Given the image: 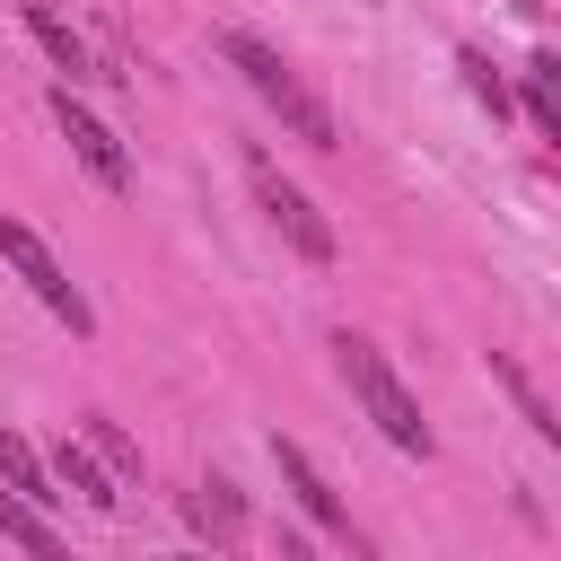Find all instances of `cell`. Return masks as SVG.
I'll return each mask as SVG.
<instances>
[{
  "mask_svg": "<svg viewBox=\"0 0 561 561\" xmlns=\"http://www.w3.org/2000/svg\"><path fill=\"white\" fill-rule=\"evenodd\" d=\"M79 438L96 447V465H105L114 482H140V447H131V438H123V430H114L105 412H88V421H79Z\"/></svg>",
  "mask_w": 561,
  "mask_h": 561,
  "instance_id": "obj_12",
  "label": "cell"
},
{
  "mask_svg": "<svg viewBox=\"0 0 561 561\" xmlns=\"http://www.w3.org/2000/svg\"><path fill=\"white\" fill-rule=\"evenodd\" d=\"M184 526H193L210 552H228V543L245 535V500H237V482H219V473L193 482V491H184Z\"/></svg>",
  "mask_w": 561,
  "mask_h": 561,
  "instance_id": "obj_7",
  "label": "cell"
},
{
  "mask_svg": "<svg viewBox=\"0 0 561 561\" xmlns=\"http://www.w3.org/2000/svg\"><path fill=\"white\" fill-rule=\"evenodd\" d=\"M0 254H9V263H18V280L44 298V316H61L70 333H96V307H88V289H79V280L53 263V245H44L26 219H9V210H0Z\"/></svg>",
  "mask_w": 561,
  "mask_h": 561,
  "instance_id": "obj_3",
  "label": "cell"
},
{
  "mask_svg": "<svg viewBox=\"0 0 561 561\" xmlns=\"http://www.w3.org/2000/svg\"><path fill=\"white\" fill-rule=\"evenodd\" d=\"M535 123H543V131L561 140V105H552V96H535Z\"/></svg>",
  "mask_w": 561,
  "mask_h": 561,
  "instance_id": "obj_15",
  "label": "cell"
},
{
  "mask_svg": "<svg viewBox=\"0 0 561 561\" xmlns=\"http://www.w3.org/2000/svg\"><path fill=\"white\" fill-rule=\"evenodd\" d=\"M526 88H535V96H552V105H561V53H552V44H543V53H535V61H526Z\"/></svg>",
  "mask_w": 561,
  "mask_h": 561,
  "instance_id": "obj_14",
  "label": "cell"
},
{
  "mask_svg": "<svg viewBox=\"0 0 561 561\" xmlns=\"http://www.w3.org/2000/svg\"><path fill=\"white\" fill-rule=\"evenodd\" d=\"M508 9H526V18H543V0H508Z\"/></svg>",
  "mask_w": 561,
  "mask_h": 561,
  "instance_id": "obj_17",
  "label": "cell"
},
{
  "mask_svg": "<svg viewBox=\"0 0 561 561\" xmlns=\"http://www.w3.org/2000/svg\"><path fill=\"white\" fill-rule=\"evenodd\" d=\"M26 35L53 53V70H61L70 88H79V79H105V70H96V53H88V44L61 26V9H53V0H26Z\"/></svg>",
  "mask_w": 561,
  "mask_h": 561,
  "instance_id": "obj_9",
  "label": "cell"
},
{
  "mask_svg": "<svg viewBox=\"0 0 561 561\" xmlns=\"http://www.w3.org/2000/svg\"><path fill=\"white\" fill-rule=\"evenodd\" d=\"M552 447H561V430H552Z\"/></svg>",
  "mask_w": 561,
  "mask_h": 561,
  "instance_id": "obj_19",
  "label": "cell"
},
{
  "mask_svg": "<svg viewBox=\"0 0 561 561\" xmlns=\"http://www.w3.org/2000/svg\"><path fill=\"white\" fill-rule=\"evenodd\" d=\"M44 465H53L61 500H79V508H114V500H123V491H114V473L96 465V447H88V438H61V447H53Z\"/></svg>",
  "mask_w": 561,
  "mask_h": 561,
  "instance_id": "obj_8",
  "label": "cell"
},
{
  "mask_svg": "<svg viewBox=\"0 0 561 561\" xmlns=\"http://www.w3.org/2000/svg\"><path fill=\"white\" fill-rule=\"evenodd\" d=\"M272 473H280V491H289V500H298V508H307V517H316V526H324L333 543H351V552H368V535L351 526V508H342V491H333V482L316 473V456H307L298 438H272Z\"/></svg>",
  "mask_w": 561,
  "mask_h": 561,
  "instance_id": "obj_6",
  "label": "cell"
},
{
  "mask_svg": "<svg viewBox=\"0 0 561 561\" xmlns=\"http://www.w3.org/2000/svg\"><path fill=\"white\" fill-rule=\"evenodd\" d=\"M53 123H61L70 158H79V167H88L105 193H131V158H123V140H114V131H105V123L79 105V88H70V79H53Z\"/></svg>",
  "mask_w": 561,
  "mask_h": 561,
  "instance_id": "obj_5",
  "label": "cell"
},
{
  "mask_svg": "<svg viewBox=\"0 0 561 561\" xmlns=\"http://www.w3.org/2000/svg\"><path fill=\"white\" fill-rule=\"evenodd\" d=\"M245 167H254V202H263V219L289 237V254H298V263H333V254H342L333 219H324V210H316V202H307V193H298V184H289V175L263 158V149H254Z\"/></svg>",
  "mask_w": 561,
  "mask_h": 561,
  "instance_id": "obj_4",
  "label": "cell"
},
{
  "mask_svg": "<svg viewBox=\"0 0 561 561\" xmlns=\"http://www.w3.org/2000/svg\"><path fill=\"white\" fill-rule=\"evenodd\" d=\"M0 535H9V543H18L26 561H79V552H70V543H61L53 526H44V508H35V500H18L9 482H0Z\"/></svg>",
  "mask_w": 561,
  "mask_h": 561,
  "instance_id": "obj_10",
  "label": "cell"
},
{
  "mask_svg": "<svg viewBox=\"0 0 561 561\" xmlns=\"http://www.w3.org/2000/svg\"><path fill=\"white\" fill-rule=\"evenodd\" d=\"M333 368H342V386L359 394V412H368V421H377V430H386L403 456H438V430L421 421L412 386L386 368V351H377L368 333H351V324H342V333H333Z\"/></svg>",
  "mask_w": 561,
  "mask_h": 561,
  "instance_id": "obj_2",
  "label": "cell"
},
{
  "mask_svg": "<svg viewBox=\"0 0 561 561\" xmlns=\"http://www.w3.org/2000/svg\"><path fill=\"white\" fill-rule=\"evenodd\" d=\"M175 561H210V552H175Z\"/></svg>",
  "mask_w": 561,
  "mask_h": 561,
  "instance_id": "obj_18",
  "label": "cell"
},
{
  "mask_svg": "<svg viewBox=\"0 0 561 561\" xmlns=\"http://www.w3.org/2000/svg\"><path fill=\"white\" fill-rule=\"evenodd\" d=\"M219 61H228V70H237V79H245V88H254V96H263V105H272V114H280L307 149H342L333 105H324V96H316L289 61H280V44H263L254 26H228V35H219Z\"/></svg>",
  "mask_w": 561,
  "mask_h": 561,
  "instance_id": "obj_1",
  "label": "cell"
},
{
  "mask_svg": "<svg viewBox=\"0 0 561 561\" xmlns=\"http://www.w3.org/2000/svg\"><path fill=\"white\" fill-rule=\"evenodd\" d=\"M280 561H316V543L307 535H280Z\"/></svg>",
  "mask_w": 561,
  "mask_h": 561,
  "instance_id": "obj_16",
  "label": "cell"
},
{
  "mask_svg": "<svg viewBox=\"0 0 561 561\" xmlns=\"http://www.w3.org/2000/svg\"><path fill=\"white\" fill-rule=\"evenodd\" d=\"M456 70H465V88H473L491 114H517V96H508V79H500V61H491L482 44H456Z\"/></svg>",
  "mask_w": 561,
  "mask_h": 561,
  "instance_id": "obj_13",
  "label": "cell"
},
{
  "mask_svg": "<svg viewBox=\"0 0 561 561\" xmlns=\"http://www.w3.org/2000/svg\"><path fill=\"white\" fill-rule=\"evenodd\" d=\"M0 482H9L18 500H35V508H53V500H61L53 465H44V456H35V447H26V438H18L9 421H0Z\"/></svg>",
  "mask_w": 561,
  "mask_h": 561,
  "instance_id": "obj_11",
  "label": "cell"
}]
</instances>
